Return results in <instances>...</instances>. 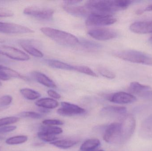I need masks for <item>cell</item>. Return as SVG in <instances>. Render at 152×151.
<instances>
[{
    "label": "cell",
    "mask_w": 152,
    "mask_h": 151,
    "mask_svg": "<svg viewBox=\"0 0 152 151\" xmlns=\"http://www.w3.org/2000/svg\"><path fill=\"white\" fill-rule=\"evenodd\" d=\"M0 53L13 60L27 61L30 59L29 56L24 51L11 46L3 45L0 47Z\"/></svg>",
    "instance_id": "obj_10"
},
{
    "label": "cell",
    "mask_w": 152,
    "mask_h": 151,
    "mask_svg": "<svg viewBox=\"0 0 152 151\" xmlns=\"http://www.w3.org/2000/svg\"><path fill=\"white\" fill-rule=\"evenodd\" d=\"M35 105L38 107L48 109H53L58 106V103L54 99L50 98H42L37 100Z\"/></svg>",
    "instance_id": "obj_19"
},
{
    "label": "cell",
    "mask_w": 152,
    "mask_h": 151,
    "mask_svg": "<svg viewBox=\"0 0 152 151\" xmlns=\"http://www.w3.org/2000/svg\"><path fill=\"white\" fill-rule=\"evenodd\" d=\"M64 10L71 15L79 17H88L92 13L86 6L64 5Z\"/></svg>",
    "instance_id": "obj_17"
},
{
    "label": "cell",
    "mask_w": 152,
    "mask_h": 151,
    "mask_svg": "<svg viewBox=\"0 0 152 151\" xmlns=\"http://www.w3.org/2000/svg\"><path fill=\"white\" fill-rule=\"evenodd\" d=\"M21 48L28 54L37 58H42L43 54L40 50L34 47L31 43L27 42H22L20 43Z\"/></svg>",
    "instance_id": "obj_20"
},
{
    "label": "cell",
    "mask_w": 152,
    "mask_h": 151,
    "mask_svg": "<svg viewBox=\"0 0 152 151\" xmlns=\"http://www.w3.org/2000/svg\"><path fill=\"white\" fill-rule=\"evenodd\" d=\"M149 41L150 43H152V37H151V38L149 39Z\"/></svg>",
    "instance_id": "obj_43"
},
{
    "label": "cell",
    "mask_w": 152,
    "mask_h": 151,
    "mask_svg": "<svg viewBox=\"0 0 152 151\" xmlns=\"http://www.w3.org/2000/svg\"><path fill=\"white\" fill-rule=\"evenodd\" d=\"M98 72L102 76L107 79H112L116 77L115 74L113 72L104 67H99L98 68Z\"/></svg>",
    "instance_id": "obj_32"
},
{
    "label": "cell",
    "mask_w": 152,
    "mask_h": 151,
    "mask_svg": "<svg viewBox=\"0 0 152 151\" xmlns=\"http://www.w3.org/2000/svg\"><path fill=\"white\" fill-rule=\"evenodd\" d=\"M20 118L15 116L5 117L0 119V127L8 126L11 124H14L19 121Z\"/></svg>",
    "instance_id": "obj_30"
},
{
    "label": "cell",
    "mask_w": 152,
    "mask_h": 151,
    "mask_svg": "<svg viewBox=\"0 0 152 151\" xmlns=\"http://www.w3.org/2000/svg\"><path fill=\"white\" fill-rule=\"evenodd\" d=\"M1 151V147H0V151Z\"/></svg>",
    "instance_id": "obj_46"
},
{
    "label": "cell",
    "mask_w": 152,
    "mask_h": 151,
    "mask_svg": "<svg viewBox=\"0 0 152 151\" xmlns=\"http://www.w3.org/2000/svg\"><path fill=\"white\" fill-rule=\"evenodd\" d=\"M128 90L130 94L134 95H136L144 99L152 101V90L149 86L134 82L130 83Z\"/></svg>",
    "instance_id": "obj_8"
},
{
    "label": "cell",
    "mask_w": 152,
    "mask_h": 151,
    "mask_svg": "<svg viewBox=\"0 0 152 151\" xmlns=\"http://www.w3.org/2000/svg\"><path fill=\"white\" fill-rule=\"evenodd\" d=\"M19 116L23 118H30L32 119L41 118L42 117V114L38 113L33 111H24L20 113L19 114Z\"/></svg>",
    "instance_id": "obj_31"
},
{
    "label": "cell",
    "mask_w": 152,
    "mask_h": 151,
    "mask_svg": "<svg viewBox=\"0 0 152 151\" xmlns=\"http://www.w3.org/2000/svg\"><path fill=\"white\" fill-rule=\"evenodd\" d=\"M21 95L26 99L29 100H35L41 96L39 92L29 88H22L20 90Z\"/></svg>",
    "instance_id": "obj_23"
},
{
    "label": "cell",
    "mask_w": 152,
    "mask_h": 151,
    "mask_svg": "<svg viewBox=\"0 0 152 151\" xmlns=\"http://www.w3.org/2000/svg\"><path fill=\"white\" fill-rule=\"evenodd\" d=\"M109 100L112 103L119 104H128L136 101L135 96L130 93L126 92H118L110 96Z\"/></svg>",
    "instance_id": "obj_14"
},
{
    "label": "cell",
    "mask_w": 152,
    "mask_h": 151,
    "mask_svg": "<svg viewBox=\"0 0 152 151\" xmlns=\"http://www.w3.org/2000/svg\"><path fill=\"white\" fill-rule=\"evenodd\" d=\"M122 140L121 144L125 143L130 139L136 128V120L131 114H127L122 119L121 122Z\"/></svg>",
    "instance_id": "obj_6"
},
{
    "label": "cell",
    "mask_w": 152,
    "mask_h": 151,
    "mask_svg": "<svg viewBox=\"0 0 152 151\" xmlns=\"http://www.w3.org/2000/svg\"><path fill=\"white\" fill-rule=\"evenodd\" d=\"M13 98L11 96L5 95L0 97V107H4L11 104Z\"/></svg>",
    "instance_id": "obj_33"
},
{
    "label": "cell",
    "mask_w": 152,
    "mask_h": 151,
    "mask_svg": "<svg viewBox=\"0 0 152 151\" xmlns=\"http://www.w3.org/2000/svg\"><path fill=\"white\" fill-rule=\"evenodd\" d=\"M40 111L44 113H47L49 112L50 111L48 109H45V108H41Z\"/></svg>",
    "instance_id": "obj_41"
},
{
    "label": "cell",
    "mask_w": 152,
    "mask_h": 151,
    "mask_svg": "<svg viewBox=\"0 0 152 151\" xmlns=\"http://www.w3.org/2000/svg\"><path fill=\"white\" fill-rule=\"evenodd\" d=\"M32 75L34 79L40 84L52 88L57 87L54 82L44 74L40 72H32Z\"/></svg>",
    "instance_id": "obj_18"
},
{
    "label": "cell",
    "mask_w": 152,
    "mask_h": 151,
    "mask_svg": "<svg viewBox=\"0 0 152 151\" xmlns=\"http://www.w3.org/2000/svg\"><path fill=\"white\" fill-rule=\"evenodd\" d=\"M40 131L47 133L50 134L58 135L63 133V129L61 128L55 126H42L40 129Z\"/></svg>",
    "instance_id": "obj_26"
},
{
    "label": "cell",
    "mask_w": 152,
    "mask_h": 151,
    "mask_svg": "<svg viewBox=\"0 0 152 151\" xmlns=\"http://www.w3.org/2000/svg\"><path fill=\"white\" fill-rule=\"evenodd\" d=\"M115 56L131 63L152 66V56L137 51H122L115 53Z\"/></svg>",
    "instance_id": "obj_3"
},
{
    "label": "cell",
    "mask_w": 152,
    "mask_h": 151,
    "mask_svg": "<svg viewBox=\"0 0 152 151\" xmlns=\"http://www.w3.org/2000/svg\"><path fill=\"white\" fill-rule=\"evenodd\" d=\"M79 43L85 48L88 50H97L102 48V45L99 43L92 41L82 40L79 41Z\"/></svg>",
    "instance_id": "obj_27"
},
{
    "label": "cell",
    "mask_w": 152,
    "mask_h": 151,
    "mask_svg": "<svg viewBox=\"0 0 152 151\" xmlns=\"http://www.w3.org/2000/svg\"><path fill=\"white\" fill-rule=\"evenodd\" d=\"M104 151L103 150H98V151Z\"/></svg>",
    "instance_id": "obj_47"
},
{
    "label": "cell",
    "mask_w": 152,
    "mask_h": 151,
    "mask_svg": "<svg viewBox=\"0 0 152 151\" xmlns=\"http://www.w3.org/2000/svg\"><path fill=\"white\" fill-rule=\"evenodd\" d=\"M101 114L105 118L122 119L127 115V109L124 106H107L101 110Z\"/></svg>",
    "instance_id": "obj_12"
},
{
    "label": "cell",
    "mask_w": 152,
    "mask_h": 151,
    "mask_svg": "<svg viewBox=\"0 0 152 151\" xmlns=\"http://www.w3.org/2000/svg\"><path fill=\"white\" fill-rule=\"evenodd\" d=\"M4 66L1 65H0V70H2V69H3L4 67Z\"/></svg>",
    "instance_id": "obj_42"
},
{
    "label": "cell",
    "mask_w": 152,
    "mask_h": 151,
    "mask_svg": "<svg viewBox=\"0 0 152 151\" xmlns=\"http://www.w3.org/2000/svg\"><path fill=\"white\" fill-rule=\"evenodd\" d=\"M16 126H5L0 127V134H5L12 132L17 129Z\"/></svg>",
    "instance_id": "obj_36"
},
{
    "label": "cell",
    "mask_w": 152,
    "mask_h": 151,
    "mask_svg": "<svg viewBox=\"0 0 152 151\" xmlns=\"http://www.w3.org/2000/svg\"><path fill=\"white\" fill-rule=\"evenodd\" d=\"M2 86V83L0 82V87Z\"/></svg>",
    "instance_id": "obj_45"
},
{
    "label": "cell",
    "mask_w": 152,
    "mask_h": 151,
    "mask_svg": "<svg viewBox=\"0 0 152 151\" xmlns=\"http://www.w3.org/2000/svg\"><path fill=\"white\" fill-rule=\"evenodd\" d=\"M103 139L109 144H121L122 132L121 122H113L106 128Z\"/></svg>",
    "instance_id": "obj_5"
},
{
    "label": "cell",
    "mask_w": 152,
    "mask_h": 151,
    "mask_svg": "<svg viewBox=\"0 0 152 151\" xmlns=\"http://www.w3.org/2000/svg\"><path fill=\"white\" fill-rule=\"evenodd\" d=\"M61 105L62 107L58 109L57 112L61 116H72L82 115L85 114L86 112V110L83 108L67 102H62Z\"/></svg>",
    "instance_id": "obj_13"
},
{
    "label": "cell",
    "mask_w": 152,
    "mask_h": 151,
    "mask_svg": "<svg viewBox=\"0 0 152 151\" xmlns=\"http://www.w3.org/2000/svg\"><path fill=\"white\" fill-rule=\"evenodd\" d=\"M28 137L25 135L16 136L8 138L5 141L6 144L9 145H17L22 144L27 141Z\"/></svg>",
    "instance_id": "obj_25"
},
{
    "label": "cell",
    "mask_w": 152,
    "mask_h": 151,
    "mask_svg": "<svg viewBox=\"0 0 152 151\" xmlns=\"http://www.w3.org/2000/svg\"><path fill=\"white\" fill-rule=\"evenodd\" d=\"M4 41L3 40H1V39H0V42H3Z\"/></svg>",
    "instance_id": "obj_44"
},
{
    "label": "cell",
    "mask_w": 152,
    "mask_h": 151,
    "mask_svg": "<svg viewBox=\"0 0 152 151\" xmlns=\"http://www.w3.org/2000/svg\"><path fill=\"white\" fill-rule=\"evenodd\" d=\"M37 135L40 140L46 142H53L58 139V137L54 135L50 134L41 131L37 133Z\"/></svg>",
    "instance_id": "obj_29"
},
{
    "label": "cell",
    "mask_w": 152,
    "mask_h": 151,
    "mask_svg": "<svg viewBox=\"0 0 152 151\" xmlns=\"http://www.w3.org/2000/svg\"><path fill=\"white\" fill-rule=\"evenodd\" d=\"M5 66L3 69L0 70V80L2 81H8L11 79L10 76L8 74L5 70Z\"/></svg>",
    "instance_id": "obj_37"
},
{
    "label": "cell",
    "mask_w": 152,
    "mask_h": 151,
    "mask_svg": "<svg viewBox=\"0 0 152 151\" xmlns=\"http://www.w3.org/2000/svg\"><path fill=\"white\" fill-rule=\"evenodd\" d=\"M46 63L48 65L53 68L68 71L74 70V66H73L59 60L48 59L46 60Z\"/></svg>",
    "instance_id": "obj_22"
},
{
    "label": "cell",
    "mask_w": 152,
    "mask_h": 151,
    "mask_svg": "<svg viewBox=\"0 0 152 151\" xmlns=\"http://www.w3.org/2000/svg\"><path fill=\"white\" fill-rule=\"evenodd\" d=\"M74 71L79 72L81 73L87 74L92 77H98L97 74L94 72L92 69H90L87 66H74Z\"/></svg>",
    "instance_id": "obj_28"
},
{
    "label": "cell",
    "mask_w": 152,
    "mask_h": 151,
    "mask_svg": "<svg viewBox=\"0 0 152 151\" xmlns=\"http://www.w3.org/2000/svg\"><path fill=\"white\" fill-rule=\"evenodd\" d=\"M101 145V142L98 139H90L85 141L80 147L81 151H94Z\"/></svg>",
    "instance_id": "obj_21"
},
{
    "label": "cell",
    "mask_w": 152,
    "mask_h": 151,
    "mask_svg": "<svg viewBox=\"0 0 152 151\" xmlns=\"http://www.w3.org/2000/svg\"><path fill=\"white\" fill-rule=\"evenodd\" d=\"M42 123L45 126H61L64 124V122L59 120L47 119L42 121Z\"/></svg>",
    "instance_id": "obj_34"
},
{
    "label": "cell",
    "mask_w": 152,
    "mask_h": 151,
    "mask_svg": "<svg viewBox=\"0 0 152 151\" xmlns=\"http://www.w3.org/2000/svg\"><path fill=\"white\" fill-rule=\"evenodd\" d=\"M132 2V1L126 0H92L87 1L85 6L92 12L111 14L115 12L126 9Z\"/></svg>",
    "instance_id": "obj_1"
},
{
    "label": "cell",
    "mask_w": 152,
    "mask_h": 151,
    "mask_svg": "<svg viewBox=\"0 0 152 151\" xmlns=\"http://www.w3.org/2000/svg\"><path fill=\"white\" fill-rule=\"evenodd\" d=\"M41 31L48 36L61 45L74 46L79 43L78 39L72 34L50 27H43Z\"/></svg>",
    "instance_id": "obj_2"
},
{
    "label": "cell",
    "mask_w": 152,
    "mask_h": 151,
    "mask_svg": "<svg viewBox=\"0 0 152 151\" xmlns=\"http://www.w3.org/2000/svg\"><path fill=\"white\" fill-rule=\"evenodd\" d=\"M82 2L81 1H76V0H74V1H64V4L65 5H68V6H73L75 4H77L79 3Z\"/></svg>",
    "instance_id": "obj_40"
},
{
    "label": "cell",
    "mask_w": 152,
    "mask_h": 151,
    "mask_svg": "<svg viewBox=\"0 0 152 151\" xmlns=\"http://www.w3.org/2000/svg\"><path fill=\"white\" fill-rule=\"evenodd\" d=\"M117 20L111 14L92 12L87 18L86 24L90 26H104L114 24Z\"/></svg>",
    "instance_id": "obj_4"
},
{
    "label": "cell",
    "mask_w": 152,
    "mask_h": 151,
    "mask_svg": "<svg viewBox=\"0 0 152 151\" xmlns=\"http://www.w3.org/2000/svg\"><path fill=\"white\" fill-rule=\"evenodd\" d=\"M47 93L50 97L55 99H60L61 98V96L59 94L53 90H49L47 91Z\"/></svg>",
    "instance_id": "obj_38"
},
{
    "label": "cell",
    "mask_w": 152,
    "mask_h": 151,
    "mask_svg": "<svg viewBox=\"0 0 152 151\" xmlns=\"http://www.w3.org/2000/svg\"><path fill=\"white\" fill-rule=\"evenodd\" d=\"M14 13L10 9L5 8H0V17H12Z\"/></svg>",
    "instance_id": "obj_35"
},
{
    "label": "cell",
    "mask_w": 152,
    "mask_h": 151,
    "mask_svg": "<svg viewBox=\"0 0 152 151\" xmlns=\"http://www.w3.org/2000/svg\"><path fill=\"white\" fill-rule=\"evenodd\" d=\"M152 10V4L148 5L147 7H145L144 9H139L137 10L136 12L137 14V15H141L146 12L151 11Z\"/></svg>",
    "instance_id": "obj_39"
},
{
    "label": "cell",
    "mask_w": 152,
    "mask_h": 151,
    "mask_svg": "<svg viewBox=\"0 0 152 151\" xmlns=\"http://www.w3.org/2000/svg\"><path fill=\"white\" fill-rule=\"evenodd\" d=\"M139 134L143 139L152 140V114L148 116L141 123Z\"/></svg>",
    "instance_id": "obj_16"
},
{
    "label": "cell",
    "mask_w": 152,
    "mask_h": 151,
    "mask_svg": "<svg viewBox=\"0 0 152 151\" xmlns=\"http://www.w3.org/2000/svg\"><path fill=\"white\" fill-rule=\"evenodd\" d=\"M23 13L40 20H49L53 17L54 11L49 8L30 6L26 8L23 11Z\"/></svg>",
    "instance_id": "obj_7"
},
{
    "label": "cell",
    "mask_w": 152,
    "mask_h": 151,
    "mask_svg": "<svg viewBox=\"0 0 152 151\" xmlns=\"http://www.w3.org/2000/svg\"><path fill=\"white\" fill-rule=\"evenodd\" d=\"M0 33L6 34H26L34 33L29 27L15 23L0 22Z\"/></svg>",
    "instance_id": "obj_11"
},
{
    "label": "cell",
    "mask_w": 152,
    "mask_h": 151,
    "mask_svg": "<svg viewBox=\"0 0 152 151\" xmlns=\"http://www.w3.org/2000/svg\"><path fill=\"white\" fill-rule=\"evenodd\" d=\"M88 34L91 37L100 41L108 40L116 38L118 33L115 30L110 28L98 27L90 29Z\"/></svg>",
    "instance_id": "obj_9"
},
{
    "label": "cell",
    "mask_w": 152,
    "mask_h": 151,
    "mask_svg": "<svg viewBox=\"0 0 152 151\" xmlns=\"http://www.w3.org/2000/svg\"><path fill=\"white\" fill-rule=\"evenodd\" d=\"M50 144L53 146L60 149H68L77 144V142L73 140H61L54 141Z\"/></svg>",
    "instance_id": "obj_24"
},
{
    "label": "cell",
    "mask_w": 152,
    "mask_h": 151,
    "mask_svg": "<svg viewBox=\"0 0 152 151\" xmlns=\"http://www.w3.org/2000/svg\"><path fill=\"white\" fill-rule=\"evenodd\" d=\"M129 29L135 33H152V20L134 22L130 25Z\"/></svg>",
    "instance_id": "obj_15"
}]
</instances>
